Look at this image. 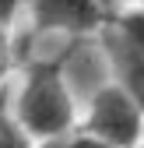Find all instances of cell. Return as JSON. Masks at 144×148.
Wrapping results in <instances>:
<instances>
[{
	"mask_svg": "<svg viewBox=\"0 0 144 148\" xmlns=\"http://www.w3.org/2000/svg\"><path fill=\"white\" fill-rule=\"evenodd\" d=\"M18 120L28 134L42 141H56L67 134L74 120V99L56 64H39L35 71H28L18 95Z\"/></svg>",
	"mask_w": 144,
	"mask_h": 148,
	"instance_id": "6da1fadb",
	"label": "cell"
},
{
	"mask_svg": "<svg viewBox=\"0 0 144 148\" xmlns=\"http://www.w3.org/2000/svg\"><path fill=\"white\" fill-rule=\"evenodd\" d=\"M141 102L123 85H105L92 95L88 109V134L109 148H134L141 138Z\"/></svg>",
	"mask_w": 144,
	"mask_h": 148,
	"instance_id": "7a4b0ae2",
	"label": "cell"
},
{
	"mask_svg": "<svg viewBox=\"0 0 144 148\" xmlns=\"http://www.w3.org/2000/svg\"><path fill=\"white\" fill-rule=\"evenodd\" d=\"M32 14L39 28L88 32L102 18V0H32Z\"/></svg>",
	"mask_w": 144,
	"mask_h": 148,
	"instance_id": "3957f363",
	"label": "cell"
},
{
	"mask_svg": "<svg viewBox=\"0 0 144 148\" xmlns=\"http://www.w3.org/2000/svg\"><path fill=\"white\" fill-rule=\"evenodd\" d=\"M113 35H116L120 42H127L134 53H141V57H144V11H130V14H123Z\"/></svg>",
	"mask_w": 144,
	"mask_h": 148,
	"instance_id": "277c9868",
	"label": "cell"
},
{
	"mask_svg": "<svg viewBox=\"0 0 144 148\" xmlns=\"http://www.w3.org/2000/svg\"><path fill=\"white\" fill-rule=\"evenodd\" d=\"M0 148H28V141L21 138V131H18L14 123L0 120Z\"/></svg>",
	"mask_w": 144,
	"mask_h": 148,
	"instance_id": "5b68a950",
	"label": "cell"
},
{
	"mask_svg": "<svg viewBox=\"0 0 144 148\" xmlns=\"http://www.w3.org/2000/svg\"><path fill=\"white\" fill-rule=\"evenodd\" d=\"M60 148H109V145H102L98 138L84 134V138H70V141H60Z\"/></svg>",
	"mask_w": 144,
	"mask_h": 148,
	"instance_id": "8992f818",
	"label": "cell"
},
{
	"mask_svg": "<svg viewBox=\"0 0 144 148\" xmlns=\"http://www.w3.org/2000/svg\"><path fill=\"white\" fill-rule=\"evenodd\" d=\"M4 64H7V32L0 25V74H4Z\"/></svg>",
	"mask_w": 144,
	"mask_h": 148,
	"instance_id": "52a82bcc",
	"label": "cell"
},
{
	"mask_svg": "<svg viewBox=\"0 0 144 148\" xmlns=\"http://www.w3.org/2000/svg\"><path fill=\"white\" fill-rule=\"evenodd\" d=\"M14 4H18V0H0V14H7V11H11Z\"/></svg>",
	"mask_w": 144,
	"mask_h": 148,
	"instance_id": "ba28073f",
	"label": "cell"
},
{
	"mask_svg": "<svg viewBox=\"0 0 144 148\" xmlns=\"http://www.w3.org/2000/svg\"><path fill=\"white\" fill-rule=\"evenodd\" d=\"M102 4H105V0H102Z\"/></svg>",
	"mask_w": 144,
	"mask_h": 148,
	"instance_id": "9c48e42d",
	"label": "cell"
}]
</instances>
